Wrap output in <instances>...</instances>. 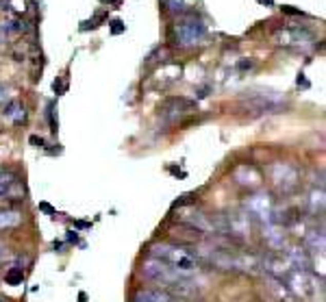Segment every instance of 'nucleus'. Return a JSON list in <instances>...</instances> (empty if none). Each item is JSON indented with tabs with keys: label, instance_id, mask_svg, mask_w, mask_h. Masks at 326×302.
Segmentation results:
<instances>
[{
	"label": "nucleus",
	"instance_id": "nucleus-1",
	"mask_svg": "<svg viewBox=\"0 0 326 302\" xmlns=\"http://www.w3.org/2000/svg\"><path fill=\"white\" fill-rule=\"evenodd\" d=\"M152 259L163 261L170 268H174L180 274H194L198 272V257L192 252L183 248V246H174V244H157L150 248Z\"/></svg>",
	"mask_w": 326,
	"mask_h": 302
},
{
	"label": "nucleus",
	"instance_id": "nucleus-2",
	"mask_svg": "<svg viewBox=\"0 0 326 302\" xmlns=\"http://www.w3.org/2000/svg\"><path fill=\"white\" fill-rule=\"evenodd\" d=\"M141 274H144V276H146L148 280L163 285L166 289L172 287V285H176V283L183 280L185 276H189V274H180V272H176L174 268H170V265H166V263L159 261V259H152V257L141 265Z\"/></svg>",
	"mask_w": 326,
	"mask_h": 302
},
{
	"label": "nucleus",
	"instance_id": "nucleus-3",
	"mask_svg": "<svg viewBox=\"0 0 326 302\" xmlns=\"http://www.w3.org/2000/svg\"><path fill=\"white\" fill-rule=\"evenodd\" d=\"M176 37H178L180 46H196V44H200L207 37V29H205L202 22L187 20V22H183V24L178 26Z\"/></svg>",
	"mask_w": 326,
	"mask_h": 302
},
{
	"label": "nucleus",
	"instance_id": "nucleus-4",
	"mask_svg": "<svg viewBox=\"0 0 326 302\" xmlns=\"http://www.w3.org/2000/svg\"><path fill=\"white\" fill-rule=\"evenodd\" d=\"M268 280V289L270 294L274 296L276 302H296L298 298L292 294V289L287 287V283L283 278H276V276H266Z\"/></svg>",
	"mask_w": 326,
	"mask_h": 302
},
{
	"label": "nucleus",
	"instance_id": "nucleus-5",
	"mask_svg": "<svg viewBox=\"0 0 326 302\" xmlns=\"http://www.w3.org/2000/svg\"><path fill=\"white\" fill-rule=\"evenodd\" d=\"M229 233L235 237H248L250 235V217L248 213H233L229 217Z\"/></svg>",
	"mask_w": 326,
	"mask_h": 302
},
{
	"label": "nucleus",
	"instance_id": "nucleus-6",
	"mask_svg": "<svg viewBox=\"0 0 326 302\" xmlns=\"http://www.w3.org/2000/svg\"><path fill=\"white\" fill-rule=\"evenodd\" d=\"M246 209L250 215H259V217H270L272 215V203L268 196H252L248 203H246Z\"/></svg>",
	"mask_w": 326,
	"mask_h": 302
},
{
	"label": "nucleus",
	"instance_id": "nucleus-7",
	"mask_svg": "<svg viewBox=\"0 0 326 302\" xmlns=\"http://www.w3.org/2000/svg\"><path fill=\"white\" fill-rule=\"evenodd\" d=\"M133 302H174V298L161 289H139L133 296Z\"/></svg>",
	"mask_w": 326,
	"mask_h": 302
},
{
	"label": "nucleus",
	"instance_id": "nucleus-8",
	"mask_svg": "<svg viewBox=\"0 0 326 302\" xmlns=\"http://www.w3.org/2000/svg\"><path fill=\"white\" fill-rule=\"evenodd\" d=\"M274 183L283 189H292L296 185V172L289 166H274Z\"/></svg>",
	"mask_w": 326,
	"mask_h": 302
},
{
	"label": "nucleus",
	"instance_id": "nucleus-9",
	"mask_svg": "<svg viewBox=\"0 0 326 302\" xmlns=\"http://www.w3.org/2000/svg\"><path fill=\"white\" fill-rule=\"evenodd\" d=\"M263 235H266V239L270 241V246H274V248H280L283 241H285V233H283V228L278 226V222H270Z\"/></svg>",
	"mask_w": 326,
	"mask_h": 302
},
{
	"label": "nucleus",
	"instance_id": "nucleus-10",
	"mask_svg": "<svg viewBox=\"0 0 326 302\" xmlns=\"http://www.w3.org/2000/svg\"><path fill=\"white\" fill-rule=\"evenodd\" d=\"M20 213L11 211V209H0V228H13L20 224Z\"/></svg>",
	"mask_w": 326,
	"mask_h": 302
},
{
	"label": "nucleus",
	"instance_id": "nucleus-11",
	"mask_svg": "<svg viewBox=\"0 0 326 302\" xmlns=\"http://www.w3.org/2000/svg\"><path fill=\"white\" fill-rule=\"evenodd\" d=\"M307 246L311 252H324V233L322 231H311L307 235Z\"/></svg>",
	"mask_w": 326,
	"mask_h": 302
},
{
	"label": "nucleus",
	"instance_id": "nucleus-12",
	"mask_svg": "<svg viewBox=\"0 0 326 302\" xmlns=\"http://www.w3.org/2000/svg\"><path fill=\"white\" fill-rule=\"evenodd\" d=\"M22 278H24V274H22V270H20V268L9 270V272H7V276H5V280L9 283V285H20Z\"/></svg>",
	"mask_w": 326,
	"mask_h": 302
},
{
	"label": "nucleus",
	"instance_id": "nucleus-13",
	"mask_svg": "<svg viewBox=\"0 0 326 302\" xmlns=\"http://www.w3.org/2000/svg\"><path fill=\"white\" fill-rule=\"evenodd\" d=\"M11 183H13V174H9V172H0V196H5L9 187H11Z\"/></svg>",
	"mask_w": 326,
	"mask_h": 302
},
{
	"label": "nucleus",
	"instance_id": "nucleus-14",
	"mask_svg": "<svg viewBox=\"0 0 326 302\" xmlns=\"http://www.w3.org/2000/svg\"><path fill=\"white\" fill-rule=\"evenodd\" d=\"M166 5H168V9L172 13H178V11H183V0H166Z\"/></svg>",
	"mask_w": 326,
	"mask_h": 302
},
{
	"label": "nucleus",
	"instance_id": "nucleus-15",
	"mask_svg": "<svg viewBox=\"0 0 326 302\" xmlns=\"http://www.w3.org/2000/svg\"><path fill=\"white\" fill-rule=\"evenodd\" d=\"M124 22H120V20H115V22H111V31L115 33V35H120V33H124Z\"/></svg>",
	"mask_w": 326,
	"mask_h": 302
},
{
	"label": "nucleus",
	"instance_id": "nucleus-16",
	"mask_svg": "<svg viewBox=\"0 0 326 302\" xmlns=\"http://www.w3.org/2000/svg\"><path fill=\"white\" fill-rule=\"evenodd\" d=\"M283 11L289 13V15H300V11H298V9H292V7H283Z\"/></svg>",
	"mask_w": 326,
	"mask_h": 302
},
{
	"label": "nucleus",
	"instance_id": "nucleus-17",
	"mask_svg": "<svg viewBox=\"0 0 326 302\" xmlns=\"http://www.w3.org/2000/svg\"><path fill=\"white\" fill-rule=\"evenodd\" d=\"M39 209H42V211H46V213H54V209H52L50 205H46V203H42Z\"/></svg>",
	"mask_w": 326,
	"mask_h": 302
},
{
	"label": "nucleus",
	"instance_id": "nucleus-18",
	"mask_svg": "<svg viewBox=\"0 0 326 302\" xmlns=\"http://www.w3.org/2000/svg\"><path fill=\"white\" fill-rule=\"evenodd\" d=\"M31 142H33V144H37V146H42V144H44V139H42V137H35V135L31 137Z\"/></svg>",
	"mask_w": 326,
	"mask_h": 302
},
{
	"label": "nucleus",
	"instance_id": "nucleus-19",
	"mask_svg": "<svg viewBox=\"0 0 326 302\" xmlns=\"http://www.w3.org/2000/svg\"><path fill=\"white\" fill-rule=\"evenodd\" d=\"M261 3H266V5H272V3H274V0H261Z\"/></svg>",
	"mask_w": 326,
	"mask_h": 302
},
{
	"label": "nucleus",
	"instance_id": "nucleus-20",
	"mask_svg": "<svg viewBox=\"0 0 326 302\" xmlns=\"http://www.w3.org/2000/svg\"><path fill=\"white\" fill-rule=\"evenodd\" d=\"M0 302H7V300H0Z\"/></svg>",
	"mask_w": 326,
	"mask_h": 302
},
{
	"label": "nucleus",
	"instance_id": "nucleus-21",
	"mask_svg": "<svg viewBox=\"0 0 326 302\" xmlns=\"http://www.w3.org/2000/svg\"><path fill=\"white\" fill-rule=\"evenodd\" d=\"M103 3H107V0H103Z\"/></svg>",
	"mask_w": 326,
	"mask_h": 302
}]
</instances>
